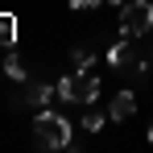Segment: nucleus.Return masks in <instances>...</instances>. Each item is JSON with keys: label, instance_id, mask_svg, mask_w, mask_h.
I'll return each instance as SVG.
<instances>
[{"label": "nucleus", "instance_id": "nucleus-10", "mask_svg": "<svg viewBox=\"0 0 153 153\" xmlns=\"http://www.w3.org/2000/svg\"><path fill=\"white\" fill-rule=\"evenodd\" d=\"M66 4H71L75 13H87V8H100L103 0H66Z\"/></svg>", "mask_w": 153, "mask_h": 153}, {"label": "nucleus", "instance_id": "nucleus-9", "mask_svg": "<svg viewBox=\"0 0 153 153\" xmlns=\"http://www.w3.org/2000/svg\"><path fill=\"white\" fill-rule=\"evenodd\" d=\"M83 128H87V132H100V128H103V112H95V108H91V112L83 116Z\"/></svg>", "mask_w": 153, "mask_h": 153}, {"label": "nucleus", "instance_id": "nucleus-11", "mask_svg": "<svg viewBox=\"0 0 153 153\" xmlns=\"http://www.w3.org/2000/svg\"><path fill=\"white\" fill-rule=\"evenodd\" d=\"M108 4H124V0H108Z\"/></svg>", "mask_w": 153, "mask_h": 153}, {"label": "nucleus", "instance_id": "nucleus-5", "mask_svg": "<svg viewBox=\"0 0 153 153\" xmlns=\"http://www.w3.org/2000/svg\"><path fill=\"white\" fill-rule=\"evenodd\" d=\"M132 112H137V95H132V91H116L112 103H108V116H112V120H128Z\"/></svg>", "mask_w": 153, "mask_h": 153}, {"label": "nucleus", "instance_id": "nucleus-7", "mask_svg": "<svg viewBox=\"0 0 153 153\" xmlns=\"http://www.w3.org/2000/svg\"><path fill=\"white\" fill-rule=\"evenodd\" d=\"M17 42V21L8 13H0V46H13Z\"/></svg>", "mask_w": 153, "mask_h": 153}, {"label": "nucleus", "instance_id": "nucleus-3", "mask_svg": "<svg viewBox=\"0 0 153 153\" xmlns=\"http://www.w3.org/2000/svg\"><path fill=\"white\" fill-rule=\"evenodd\" d=\"M149 29H153V0H124L120 4V33L145 37Z\"/></svg>", "mask_w": 153, "mask_h": 153}, {"label": "nucleus", "instance_id": "nucleus-4", "mask_svg": "<svg viewBox=\"0 0 153 153\" xmlns=\"http://www.w3.org/2000/svg\"><path fill=\"white\" fill-rule=\"evenodd\" d=\"M108 66L112 71H141V46H132V37H120L112 50H108Z\"/></svg>", "mask_w": 153, "mask_h": 153}, {"label": "nucleus", "instance_id": "nucleus-6", "mask_svg": "<svg viewBox=\"0 0 153 153\" xmlns=\"http://www.w3.org/2000/svg\"><path fill=\"white\" fill-rule=\"evenodd\" d=\"M4 71H8V79H13V83H25V79H29L25 62H21L17 54H8V58H4Z\"/></svg>", "mask_w": 153, "mask_h": 153}, {"label": "nucleus", "instance_id": "nucleus-2", "mask_svg": "<svg viewBox=\"0 0 153 153\" xmlns=\"http://www.w3.org/2000/svg\"><path fill=\"white\" fill-rule=\"evenodd\" d=\"M95 95H100V79L91 71H71L58 79V100L66 103H95Z\"/></svg>", "mask_w": 153, "mask_h": 153}, {"label": "nucleus", "instance_id": "nucleus-12", "mask_svg": "<svg viewBox=\"0 0 153 153\" xmlns=\"http://www.w3.org/2000/svg\"><path fill=\"white\" fill-rule=\"evenodd\" d=\"M149 141H153V124H149Z\"/></svg>", "mask_w": 153, "mask_h": 153}, {"label": "nucleus", "instance_id": "nucleus-1", "mask_svg": "<svg viewBox=\"0 0 153 153\" xmlns=\"http://www.w3.org/2000/svg\"><path fill=\"white\" fill-rule=\"evenodd\" d=\"M33 137H37V145H46V149H75V128H71L66 116H58L54 108H37Z\"/></svg>", "mask_w": 153, "mask_h": 153}, {"label": "nucleus", "instance_id": "nucleus-8", "mask_svg": "<svg viewBox=\"0 0 153 153\" xmlns=\"http://www.w3.org/2000/svg\"><path fill=\"white\" fill-rule=\"evenodd\" d=\"M91 62H95L91 50H71V66H75V71H91Z\"/></svg>", "mask_w": 153, "mask_h": 153}]
</instances>
